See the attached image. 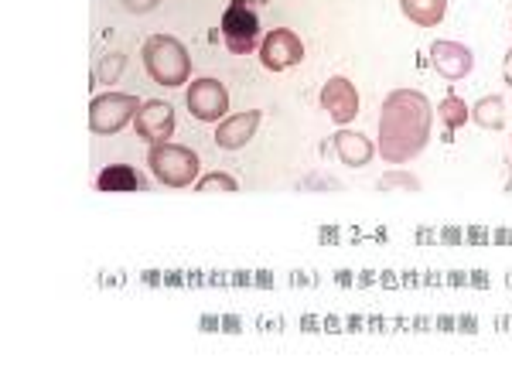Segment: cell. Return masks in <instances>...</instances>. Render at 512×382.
<instances>
[{
    "label": "cell",
    "mask_w": 512,
    "mask_h": 382,
    "mask_svg": "<svg viewBox=\"0 0 512 382\" xmlns=\"http://www.w3.org/2000/svg\"><path fill=\"white\" fill-rule=\"evenodd\" d=\"M195 191H202V195H212V191H219V195H233V191H239V181L226 171H212V174H205V178H198Z\"/></svg>",
    "instance_id": "e0dca14e"
},
{
    "label": "cell",
    "mask_w": 512,
    "mask_h": 382,
    "mask_svg": "<svg viewBox=\"0 0 512 382\" xmlns=\"http://www.w3.org/2000/svg\"><path fill=\"white\" fill-rule=\"evenodd\" d=\"M437 116H441V123H444V130L448 134H454L458 127H465L468 120H472V110L465 106V99L461 96H454V93H448L437 103Z\"/></svg>",
    "instance_id": "2e32d148"
},
{
    "label": "cell",
    "mask_w": 512,
    "mask_h": 382,
    "mask_svg": "<svg viewBox=\"0 0 512 382\" xmlns=\"http://www.w3.org/2000/svg\"><path fill=\"white\" fill-rule=\"evenodd\" d=\"M502 79H506V86H512V48L506 52V62H502Z\"/></svg>",
    "instance_id": "44dd1931"
},
{
    "label": "cell",
    "mask_w": 512,
    "mask_h": 382,
    "mask_svg": "<svg viewBox=\"0 0 512 382\" xmlns=\"http://www.w3.org/2000/svg\"><path fill=\"white\" fill-rule=\"evenodd\" d=\"M147 168H151L154 178L168 188H188L198 178V154L192 147H181V144H154L147 151Z\"/></svg>",
    "instance_id": "3957f363"
},
{
    "label": "cell",
    "mask_w": 512,
    "mask_h": 382,
    "mask_svg": "<svg viewBox=\"0 0 512 382\" xmlns=\"http://www.w3.org/2000/svg\"><path fill=\"white\" fill-rule=\"evenodd\" d=\"M96 188L106 195H123V191H140V174L127 164H113L96 178Z\"/></svg>",
    "instance_id": "5bb4252c"
},
{
    "label": "cell",
    "mask_w": 512,
    "mask_h": 382,
    "mask_svg": "<svg viewBox=\"0 0 512 382\" xmlns=\"http://www.w3.org/2000/svg\"><path fill=\"white\" fill-rule=\"evenodd\" d=\"M400 7L417 28H437L448 14V0H400Z\"/></svg>",
    "instance_id": "4fadbf2b"
},
{
    "label": "cell",
    "mask_w": 512,
    "mask_h": 382,
    "mask_svg": "<svg viewBox=\"0 0 512 382\" xmlns=\"http://www.w3.org/2000/svg\"><path fill=\"white\" fill-rule=\"evenodd\" d=\"M161 0H123V7H127L130 14H147V11H154Z\"/></svg>",
    "instance_id": "ffe728a7"
},
{
    "label": "cell",
    "mask_w": 512,
    "mask_h": 382,
    "mask_svg": "<svg viewBox=\"0 0 512 382\" xmlns=\"http://www.w3.org/2000/svg\"><path fill=\"white\" fill-rule=\"evenodd\" d=\"M185 106L198 123H219L226 120L229 93L219 79H195L185 93Z\"/></svg>",
    "instance_id": "8992f818"
},
{
    "label": "cell",
    "mask_w": 512,
    "mask_h": 382,
    "mask_svg": "<svg viewBox=\"0 0 512 382\" xmlns=\"http://www.w3.org/2000/svg\"><path fill=\"white\" fill-rule=\"evenodd\" d=\"M431 65L437 69V76L448 79V82H458L472 72L475 58H472V48L468 45H458V41H434L431 45Z\"/></svg>",
    "instance_id": "30bf717a"
},
{
    "label": "cell",
    "mask_w": 512,
    "mask_h": 382,
    "mask_svg": "<svg viewBox=\"0 0 512 382\" xmlns=\"http://www.w3.org/2000/svg\"><path fill=\"white\" fill-rule=\"evenodd\" d=\"M243 4H270V0H243Z\"/></svg>",
    "instance_id": "7402d4cb"
},
{
    "label": "cell",
    "mask_w": 512,
    "mask_h": 382,
    "mask_svg": "<svg viewBox=\"0 0 512 382\" xmlns=\"http://www.w3.org/2000/svg\"><path fill=\"white\" fill-rule=\"evenodd\" d=\"M134 130L140 140L147 144H168V137L175 134V106L164 103V99H151L137 110V120H134Z\"/></svg>",
    "instance_id": "ba28073f"
},
{
    "label": "cell",
    "mask_w": 512,
    "mask_h": 382,
    "mask_svg": "<svg viewBox=\"0 0 512 382\" xmlns=\"http://www.w3.org/2000/svg\"><path fill=\"white\" fill-rule=\"evenodd\" d=\"M304 62V41L291 28H274L260 41V65L267 72H284Z\"/></svg>",
    "instance_id": "52a82bcc"
},
{
    "label": "cell",
    "mask_w": 512,
    "mask_h": 382,
    "mask_svg": "<svg viewBox=\"0 0 512 382\" xmlns=\"http://www.w3.org/2000/svg\"><path fill=\"white\" fill-rule=\"evenodd\" d=\"M219 31L233 55H250L253 48L260 45V18H256V11L250 4H243V0H233V4L226 7Z\"/></svg>",
    "instance_id": "5b68a950"
},
{
    "label": "cell",
    "mask_w": 512,
    "mask_h": 382,
    "mask_svg": "<svg viewBox=\"0 0 512 382\" xmlns=\"http://www.w3.org/2000/svg\"><path fill=\"white\" fill-rule=\"evenodd\" d=\"M335 154H338V161L349 164V168H366L376 157V144L366 134H359V130H338Z\"/></svg>",
    "instance_id": "7c38bea8"
},
{
    "label": "cell",
    "mask_w": 512,
    "mask_h": 382,
    "mask_svg": "<svg viewBox=\"0 0 512 382\" xmlns=\"http://www.w3.org/2000/svg\"><path fill=\"white\" fill-rule=\"evenodd\" d=\"M140 99L134 93H103L89 103V130L99 137H110V134H120L130 120H137V110H140Z\"/></svg>",
    "instance_id": "277c9868"
},
{
    "label": "cell",
    "mask_w": 512,
    "mask_h": 382,
    "mask_svg": "<svg viewBox=\"0 0 512 382\" xmlns=\"http://www.w3.org/2000/svg\"><path fill=\"white\" fill-rule=\"evenodd\" d=\"M472 120L482 130H492V134H495V130H502V127H506V99H502V96H482L472 106Z\"/></svg>",
    "instance_id": "9a60e30c"
},
{
    "label": "cell",
    "mask_w": 512,
    "mask_h": 382,
    "mask_svg": "<svg viewBox=\"0 0 512 382\" xmlns=\"http://www.w3.org/2000/svg\"><path fill=\"white\" fill-rule=\"evenodd\" d=\"M123 65H127V58H123V52L103 55V62H99V79H103V82H117V79H120V72H123Z\"/></svg>",
    "instance_id": "d6986e66"
},
{
    "label": "cell",
    "mask_w": 512,
    "mask_h": 382,
    "mask_svg": "<svg viewBox=\"0 0 512 382\" xmlns=\"http://www.w3.org/2000/svg\"><path fill=\"white\" fill-rule=\"evenodd\" d=\"M321 110L332 116L338 127H345L359 116V89L345 76H332L321 86Z\"/></svg>",
    "instance_id": "9c48e42d"
},
{
    "label": "cell",
    "mask_w": 512,
    "mask_h": 382,
    "mask_svg": "<svg viewBox=\"0 0 512 382\" xmlns=\"http://www.w3.org/2000/svg\"><path fill=\"white\" fill-rule=\"evenodd\" d=\"M260 123H263L260 110H243V113L226 116V120H219V127H216V144L222 151H239V147H246L256 137Z\"/></svg>",
    "instance_id": "8fae6325"
},
{
    "label": "cell",
    "mask_w": 512,
    "mask_h": 382,
    "mask_svg": "<svg viewBox=\"0 0 512 382\" xmlns=\"http://www.w3.org/2000/svg\"><path fill=\"white\" fill-rule=\"evenodd\" d=\"M379 191H420V178L410 171H390L379 178Z\"/></svg>",
    "instance_id": "ac0fdd59"
},
{
    "label": "cell",
    "mask_w": 512,
    "mask_h": 382,
    "mask_svg": "<svg viewBox=\"0 0 512 382\" xmlns=\"http://www.w3.org/2000/svg\"><path fill=\"white\" fill-rule=\"evenodd\" d=\"M431 99L417 89H393L379 110L376 154L386 164H407L431 144Z\"/></svg>",
    "instance_id": "6da1fadb"
},
{
    "label": "cell",
    "mask_w": 512,
    "mask_h": 382,
    "mask_svg": "<svg viewBox=\"0 0 512 382\" xmlns=\"http://www.w3.org/2000/svg\"><path fill=\"white\" fill-rule=\"evenodd\" d=\"M144 69L147 76L161 86L175 89L185 86L188 76H192V58H188V48L181 45L175 35H154L144 41Z\"/></svg>",
    "instance_id": "7a4b0ae2"
}]
</instances>
